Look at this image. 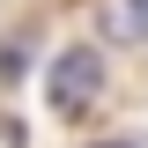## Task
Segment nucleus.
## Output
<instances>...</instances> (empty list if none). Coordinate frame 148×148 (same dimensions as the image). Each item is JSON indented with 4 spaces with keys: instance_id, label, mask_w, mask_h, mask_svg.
I'll return each mask as SVG.
<instances>
[{
    "instance_id": "1",
    "label": "nucleus",
    "mask_w": 148,
    "mask_h": 148,
    "mask_svg": "<svg viewBox=\"0 0 148 148\" xmlns=\"http://www.w3.org/2000/svg\"><path fill=\"white\" fill-rule=\"evenodd\" d=\"M45 89H52V111H59V119H82V111L104 96V59H96L89 45H67V52L52 59V74H45Z\"/></svg>"
},
{
    "instance_id": "2",
    "label": "nucleus",
    "mask_w": 148,
    "mask_h": 148,
    "mask_svg": "<svg viewBox=\"0 0 148 148\" xmlns=\"http://www.w3.org/2000/svg\"><path fill=\"white\" fill-rule=\"evenodd\" d=\"M104 37L111 45H148V0H104Z\"/></svg>"
},
{
    "instance_id": "3",
    "label": "nucleus",
    "mask_w": 148,
    "mask_h": 148,
    "mask_svg": "<svg viewBox=\"0 0 148 148\" xmlns=\"http://www.w3.org/2000/svg\"><path fill=\"white\" fill-rule=\"evenodd\" d=\"M96 148H133V141H96Z\"/></svg>"
}]
</instances>
